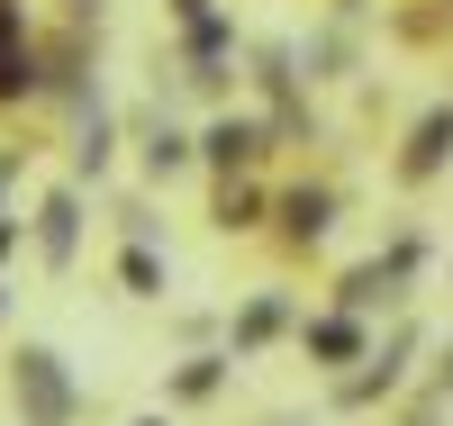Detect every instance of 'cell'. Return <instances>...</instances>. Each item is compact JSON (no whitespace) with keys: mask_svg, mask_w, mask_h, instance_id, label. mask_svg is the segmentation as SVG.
Wrapping results in <instances>:
<instances>
[{"mask_svg":"<svg viewBox=\"0 0 453 426\" xmlns=\"http://www.w3.org/2000/svg\"><path fill=\"white\" fill-rule=\"evenodd\" d=\"M10 399H19V426H73V408H82L64 354H46V345H19L10 354Z\"/></svg>","mask_w":453,"mask_h":426,"instance_id":"6da1fadb","label":"cell"},{"mask_svg":"<svg viewBox=\"0 0 453 426\" xmlns=\"http://www.w3.org/2000/svg\"><path fill=\"white\" fill-rule=\"evenodd\" d=\"M326 227H335V190L326 182H290L281 190V245L309 254V245H326Z\"/></svg>","mask_w":453,"mask_h":426,"instance_id":"7a4b0ae2","label":"cell"},{"mask_svg":"<svg viewBox=\"0 0 453 426\" xmlns=\"http://www.w3.org/2000/svg\"><path fill=\"white\" fill-rule=\"evenodd\" d=\"M263 145H273V128H263V119H209L200 164H209V173H254V164H263Z\"/></svg>","mask_w":453,"mask_h":426,"instance_id":"3957f363","label":"cell"},{"mask_svg":"<svg viewBox=\"0 0 453 426\" xmlns=\"http://www.w3.org/2000/svg\"><path fill=\"white\" fill-rule=\"evenodd\" d=\"M299 345H309V354H318V372H345V363H363V318H354V308H326V318H299Z\"/></svg>","mask_w":453,"mask_h":426,"instance_id":"277c9868","label":"cell"},{"mask_svg":"<svg viewBox=\"0 0 453 426\" xmlns=\"http://www.w3.org/2000/svg\"><path fill=\"white\" fill-rule=\"evenodd\" d=\"M36 91V36L19 19V0H0V109Z\"/></svg>","mask_w":453,"mask_h":426,"instance_id":"5b68a950","label":"cell"},{"mask_svg":"<svg viewBox=\"0 0 453 426\" xmlns=\"http://www.w3.org/2000/svg\"><path fill=\"white\" fill-rule=\"evenodd\" d=\"M453 164V109H426L418 128H408V154H399V182H435Z\"/></svg>","mask_w":453,"mask_h":426,"instance_id":"8992f818","label":"cell"},{"mask_svg":"<svg viewBox=\"0 0 453 426\" xmlns=\"http://www.w3.org/2000/svg\"><path fill=\"white\" fill-rule=\"evenodd\" d=\"M73 245H82V200H73V190H55V200L36 209V254H46L55 273H64V263H73Z\"/></svg>","mask_w":453,"mask_h":426,"instance_id":"52a82bcc","label":"cell"},{"mask_svg":"<svg viewBox=\"0 0 453 426\" xmlns=\"http://www.w3.org/2000/svg\"><path fill=\"white\" fill-rule=\"evenodd\" d=\"M209 209H218V227H226V236H245V227H263V182H254V173H218Z\"/></svg>","mask_w":453,"mask_h":426,"instance_id":"ba28073f","label":"cell"},{"mask_svg":"<svg viewBox=\"0 0 453 426\" xmlns=\"http://www.w3.org/2000/svg\"><path fill=\"white\" fill-rule=\"evenodd\" d=\"M136 154H145V173H155V182H173V173H191V154H200V136H181V128H164V119H145Z\"/></svg>","mask_w":453,"mask_h":426,"instance_id":"9c48e42d","label":"cell"},{"mask_svg":"<svg viewBox=\"0 0 453 426\" xmlns=\"http://www.w3.org/2000/svg\"><path fill=\"white\" fill-rule=\"evenodd\" d=\"M109 145H119V128H109V109L91 100V109H82V128H73V173L100 182V173H109Z\"/></svg>","mask_w":453,"mask_h":426,"instance_id":"30bf717a","label":"cell"},{"mask_svg":"<svg viewBox=\"0 0 453 426\" xmlns=\"http://www.w3.org/2000/svg\"><path fill=\"white\" fill-rule=\"evenodd\" d=\"M281 327H290V299H281V290H263V299L245 308V318H236V354H254V345H273Z\"/></svg>","mask_w":453,"mask_h":426,"instance_id":"8fae6325","label":"cell"},{"mask_svg":"<svg viewBox=\"0 0 453 426\" xmlns=\"http://www.w3.org/2000/svg\"><path fill=\"white\" fill-rule=\"evenodd\" d=\"M119 282H127L136 299H164V254H155V245H145V236H136V245L119 254Z\"/></svg>","mask_w":453,"mask_h":426,"instance_id":"7c38bea8","label":"cell"},{"mask_svg":"<svg viewBox=\"0 0 453 426\" xmlns=\"http://www.w3.org/2000/svg\"><path fill=\"white\" fill-rule=\"evenodd\" d=\"M218 381H226V354H191L173 372V399H218Z\"/></svg>","mask_w":453,"mask_h":426,"instance_id":"4fadbf2b","label":"cell"},{"mask_svg":"<svg viewBox=\"0 0 453 426\" xmlns=\"http://www.w3.org/2000/svg\"><path fill=\"white\" fill-rule=\"evenodd\" d=\"M435 391H453V345H444V363H435Z\"/></svg>","mask_w":453,"mask_h":426,"instance_id":"5bb4252c","label":"cell"},{"mask_svg":"<svg viewBox=\"0 0 453 426\" xmlns=\"http://www.w3.org/2000/svg\"><path fill=\"white\" fill-rule=\"evenodd\" d=\"M136 426H164V417H136Z\"/></svg>","mask_w":453,"mask_h":426,"instance_id":"9a60e30c","label":"cell"}]
</instances>
